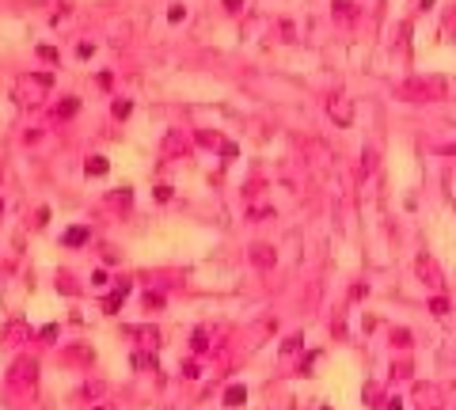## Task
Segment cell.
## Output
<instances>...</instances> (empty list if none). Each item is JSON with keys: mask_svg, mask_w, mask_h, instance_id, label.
I'll list each match as a JSON object with an SVG mask.
<instances>
[{"mask_svg": "<svg viewBox=\"0 0 456 410\" xmlns=\"http://www.w3.org/2000/svg\"><path fill=\"white\" fill-rule=\"evenodd\" d=\"M331 118H335L339 125H350V122H354V103H350L346 95H342V99H335V103H331Z\"/></svg>", "mask_w": 456, "mask_h": 410, "instance_id": "obj_1", "label": "cell"}, {"mask_svg": "<svg viewBox=\"0 0 456 410\" xmlns=\"http://www.w3.org/2000/svg\"><path fill=\"white\" fill-rule=\"evenodd\" d=\"M130 293H133V285H130V281H118V289L107 296V300H103V308H107V311H118V308H122V300H126Z\"/></svg>", "mask_w": 456, "mask_h": 410, "instance_id": "obj_2", "label": "cell"}, {"mask_svg": "<svg viewBox=\"0 0 456 410\" xmlns=\"http://www.w3.org/2000/svg\"><path fill=\"white\" fill-rule=\"evenodd\" d=\"M251 259H255V266H259V270H270V266H274V255H270V247H251Z\"/></svg>", "mask_w": 456, "mask_h": 410, "instance_id": "obj_3", "label": "cell"}, {"mask_svg": "<svg viewBox=\"0 0 456 410\" xmlns=\"http://www.w3.org/2000/svg\"><path fill=\"white\" fill-rule=\"evenodd\" d=\"M225 403H228V406H239V403H247V388H244V384H232V388L225 391Z\"/></svg>", "mask_w": 456, "mask_h": 410, "instance_id": "obj_4", "label": "cell"}, {"mask_svg": "<svg viewBox=\"0 0 456 410\" xmlns=\"http://www.w3.org/2000/svg\"><path fill=\"white\" fill-rule=\"evenodd\" d=\"M65 243H69V247L87 243V228H69V232H65Z\"/></svg>", "mask_w": 456, "mask_h": 410, "instance_id": "obj_5", "label": "cell"}, {"mask_svg": "<svg viewBox=\"0 0 456 410\" xmlns=\"http://www.w3.org/2000/svg\"><path fill=\"white\" fill-rule=\"evenodd\" d=\"M107 171H110V164H107L103 156H92V160H87V175H107Z\"/></svg>", "mask_w": 456, "mask_h": 410, "instance_id": "obj_6", "label": "cell"}, {"mask_svg": "<svg viewBox=\"0 0 456 410\" xmlns=\"http://www.w3.org/2000/svg\"><path fill=\"white\" fill-rule=\"evenodd\" d=\"M76 107H80L76 99H65V103L57 107V114H61V118H73V114H76Z\"/></svg>", "mask_w": 456, "mask_h": 410, "instance_id": "obj_7", "label": "cell"}, {"mask_svg": "<svg viewBox=\"0 0 456 410\" xmlns=\"http://www.w3.org/2000/svg\"><path fill=\"white\" fill-rule=\"evenodd\" d=\"M130 110H133V103H130V99H118V103H114V118H126Z\"/></svg>", "mask_w": 456, "mask_h": 410, "instance_id": "obj_8", "label": "cell"}, {"mask_svg": "<svg viewBox=\"0 0 456 410\" xmlns=\"http://www.w3.org/2000/svg\"><path fill=\"white\" fill-rule=\"evenodd\" d=\"M430 311H434V316H445V311H449V300H441V296H437V300L430 304Z\"/></svg>", "mask_w": 456, "mask_h": 410, "instance_id": "obj_9", "label": "cell"}, {"mask_svg": "<svg viewBox=\"0 0 456 410\" xmlns=\"http://www.w3.org/2000/svg\"><path fill=\"white\" fill-rule=\"evenodd\" d=\"M183 15H187V8H183V4H175V8H171V12H167V19H171V23H179V19H183Z\"/></svg>", "mask_w": 456, "mask_h": 410, "instance_id": "obj_10", "label": "cell"}, {"mask_svg": "<svg viewBox=\"0 0 456 410\" xmlns=\"http://www.w3.org/2000/svg\"><path fill=\"white\" fill-rule=\"evenodd\" d=\"M221 152H225L228 160H236V152H239V148H236V144H232V141H225V144H221Z\"/></svg>", "mask_w": 456, "mask_h": 410, "instance_id": "obj_11", "label": "cell"}, {"mask_svg": "<svg viewBox=\"0 0 456 410\" xmlns=\"http://www.w3.org/2000/svg\"><path fill=\"white\" fill-rule=\"evenodd\" d=\"M205 345H209V342H205V331H198V334H194V350H198V353H202V350H205Z\"/></svg>", "mask_w": 456, "mask_h": 410, "instance_id": "obj_12", "label": "cell"}, {"mask_svg": "<svg viewBox=\"0 0 456 410\" xmlns=\"http://www.w3.org/2000/svg\"><path fill=\"white\" fill-rule=\"evenodd\" d=\"M38 53H42L46 61H57V50H50V46H38Z\"/></svg>", "mask_w": 456, "mask_h": 410, "instance_id": "obj_13", "label": "cell"}, {"mask_svg": "<svg viewBox=\"0 0 456 410\" xmlns=\"http://www.w3.org/2000/svg\"><path fill=\"white\" fill-rule=\"evenodd\" d=\"M145 304H148V308H160V304H164V296H156V293H148V296H145Z\"/></svg>", "mask_w": 456, "mask_h": 410, "instance_id": "obj_14", "label": "cell"}, {"mask_svg": "<svg viewBox=\"0 0 456 410\" xmlns=\"http://www.w3.org/2000/svg\"><path fill=\"white\" fill-rule=\"evenodd\" d=\"M225 8H228V12H239V8H244V0H225Z\"/></svg>", "mask_w": 456, "mask_h": 410, "instance_id": "obj_15", "label": "cell"}, {"mask_svg": "<svg viewBox=\"0 0 456 410\" xmlns=\"http://www.w3.org/2000/svg\"><path fill=\"white\" fill-rule=\"evenodd\" d=\"M388 410H403V403H399V399H388Z\"/></svg>", "mask_w": 456, "mask_h": 410, "instance_id": "obj_16", "label": "cell"}]
</instances>
